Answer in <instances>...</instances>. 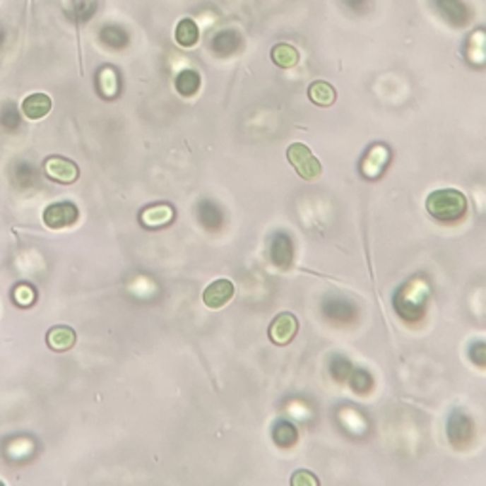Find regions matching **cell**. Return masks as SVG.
Here are the masks:
<instances>
[{
  "mask_svg": "<svg viewBox=\"0 0 486 486\" xmlns=\"http://www.w3.org/2000/svg\"><path fill=\"white\" fill-rule=\"evenodd\" d=\"M425 209L432 215L433 219L441 223H456L466 217L468 211V200L460 190L443 189L435 190L427 196L425 200Z\"/></svg>",
  "mask_w": 486,
  "mask_h": 486,
  "instance_id": "cell-1",
  "label": "cell"
},
{
  "mask_svg": "<svg viewBox=\"0 0 486 486\" xmlns=\"http://www.w3.org/2000/svg\"><path fill=\"white\" fill-rule=\"evenodd\" d=\"M427 306V289L420 281H408L395 292L393 308L405 321H420Z\"/></svg>",
  "mask_w": 486,
  "mask_h": 486,
  "instance_id": "cell-2",
  "label": "cell"
},
{
  "mask_svg": "<svg viewBox=\"0 0 486 486\" xmlns=\"http://www.w3.org/2000/svg\"><path fill=\"white\" fill-rule=\"evenodd\" d=\"M287 160L289 164L295 167L298 175L306 179V181H314L317 177L321 175V164L319 160L312 154V150L302 143H292L289 148H287Z\"/></svg>",
  "mask_w": 486,
  "mask_h": 486,
  "instance_id": "cell-3",
  "label": "cell"
},
{
  "mask_svg": "<svg viewBox=\"0 0 486 486\" xmlns=\"http://www.w3.org/2000/svg\"><path fill=\"white\" fill-rule=\"evenodd\" d=\"M446 435L454 449H468L475 439V424L463 410H454L450 414Z\"/></svg>",
  "mask_w": 486,
  "mask_h": 486,
  "instance_id": "cell-4",
  "label": "cell"
},
{
  "mask_svg": "<svg viewBox=\"0 0 486 486\" xmlns=\"http://www.w3.org/2000/svg\"><path fill=\"white\" fill-rule=\"evenodd\" d=\"M44 225L52 228V230H61L73 226L78 220V209L69 201H61V203H52L44 209Z\"/></svg>",
  "mask_w": 486,
  "mask_h": 486,
  "instance_id": "cell-5",
  "label": "cell"
},
{
  "mask_svg": "<svg viewBox=\"0 0 486 486\" xmlns=\"http://www.w3.org/2000/svg\"><path fill=\"white\" fill-rule=\"evenodd\" d=\"M323 314L328 321L333 323H350L357 317V308L352 300L340 297V295H331L323 304Z\"/></svg>",
  "mask_w": 486,
  "mask_h": 486,
  "instance_id": "cell-6",
  "label": "cell"
},
{
  "mask_svg": "<svg viewBox=\"0 0 486 486\" xmlns=\"http://www.w3.org/2000/svg\"><path fill=\"white\" fill-rule=\"evenodd\" d=\"M298 331V321L297 317L289 314V312H283V314H278L273 317L272 325H270V331H268V336L273 344L278 346H285L289 342L297 336Z\"/></svg>",
  "mask_w": 486,
  "mask_h": 486,
  "instance_id": "cell-7",
  "label": "cell"
},
{
  "mask_svg": "<svg viewBox=\"0 0 486 486\" xmlns=\"http://www.w3.org/2000/svg\"><path fill=\"white\" fill-rule=\"evenodd\" d=\"M44 171L46 175L55 182H63V184H71L78 179V165L67 158L61 156H52L44 162Z\"/></svg>",
  "mask_w": 486,
  "mask_h": 486,
  "instance_id": "cell-8",
  "label": "cell"
},
{
  "mask_svg": "<svg viewBox=\"0 0 486 486\" xmlns=\"http://www.w3.org/2000/svg\"><path fill=\"white\" fill-rule=\"evenodd\" d=\"M270 259L281 270H287V268L291 266L292 259H295V245H292V239L289 234L278 232L272 237V243H270Z\"/></svg>",
  "mask_w": 486,
  "mask_h": 486,
  "instance_id": "cell-9",
  "label": "cell"
},
{
  "mask_svg": "<svg viewBox=\"0 0 486 486\" xmlns=\"http://www.w3.org/2000/svg\"><path fill=\"white\" fill-rule=\"evenodd\" d=\"M234 283L230 280H217L203 291V304L211 310H219L223 306L230 302L234 297Z\"/></svg>",
  "mask_w": 486,
  "mask_h": 486,
  "instance_id": "cell-10",
  "label": "cell"
},
{
  "mask_svg": "<svg viewBox=\"0 0 486 486\" xmlns=\"http://www.w3.org/2000/svg\"><path fill=\"white\" fill-rule=\"evenodd\" d=\"M388 160L389 150L386 146H372L371 150H369V154H367V158H364L363 167H361L363 175L367 177V179H377L378 175H382V171L384 167H386V164H388Z\"/></svg>",
  "mask_w": 486,
  "mask_h": 486,
  "instance_id": "cell-11",
  "label": "cell"
},
{
  "mask_svg": "<svg viewBox=\"0 0 486 486\" xmlns=\"http://www.w3.org/2000/svg\"><path fill=\"white\" fill-rule=\"evenodd\" d=\"M46 340L54 352H69L76 344V333L67 325H57L49 328Z\"/></svg>",
  "mask_w": 486,
  "mask_h": 486,
  "instance_id": "cell-12",
  "label": "cell"
},
{
  "mask_svg": "<svg viewBox=\"0 0 486 486\" xmlns=\"http://www.w3.org/2000/svg\"><path fill=\"white\" fill-rule=\"evenodd\" d=\"M173 217H175V213H173L171 206L158 203V206L146 207L145 211L141 213V223L146 228H160V226L170 225Z\"/></svg>",
  "mask_w": 486,
  "mask_h": 486,
  "instance_id": "cell-13",
  "label": "cell"
},
{
  "mask_svg": "<svg viewBox=\"0 0 486 486\" xmlns=\"http://www.w3.org/2000/svg\"><path fill=\"white\" fill-rule=\"evenodd\" d=\"M21 109H23V114L27 116L29 120H40V118L49 114V110H52V99H49L46 93H32L29 97H25Z\"/></svg>",
  "mask_w": 486,
  "mask_h": 486,
  "instance_id": "cell-14",
  "label": "cell"
},
{
  "mask_svg": "<svg viewBox=\"0 0 486 486\" xmlns=\"http://www.w3.org/2000/svg\"><path fill=\"white\" fill-rule=\"evenodd\" d=\"M198 219L207 230H219L223 226V211L217 203L209 200H201L198 203Z\"/></svg>",
  "mask_w": 486,
  "mask_h": 486,
  "instance_id": "cell-15",
  "label": "cell"
},
{
  "mask_svg": "<svg viewBox=\"0 0 486 486\" xmlns=\"http://www.w3.org/2000/svg\"><path fill=\"white\" fill-rule=\"evenodd\" d=\"M308 97L314 105L317 107H331L336 101V91L328 82L325 80H316L312 82L310 88H308Z\"/></svg>",
  "mask_w": 486,
  "mask_h": 486,
  "instance_id": "cell-16",
  "label": "cell"
},
{
  "mask_svg": "<svg viewBox=\"0 0 486 486\" xmlns=\"http://www.w3.org/2000/svg\"><path fill=\"white\" fill-rule=\"evenodd\" d=\"M175 40L179 46H182V48H192V46H196V42L200 40V29H198V25H196L192 19H182V21H179L175 30Z\"/></svg>",
  "mask_w": 486,
  "mask_h": 486,
  "instance_id": "cell-17",
  "label": "cell"
},
{
  "mask_svg": "<svg viewBox=\"0 0 486 486\" xmlns=\"http://www.w3.org/2000/svg\"><path fill=\"white\" fill-rule=\"evenodd\" d=\"M272 439L275 441L278 446H281V449H289L292 444H297L298 441L297 427H295L291 422H287V420H280L278 424L273 425Z\"/></svg>",
  "mask_w": 486,
  "mask_h": 486,
  "instance_id": "cell-18",
  "label": "cell"
},
{
  "mask_svg": "<svg viewBox=\"0 0 486 486\" xmlns=\"http://www.w3.org/2000/svg\"><path fill=\"white\" fill-rule=\"evenodd\" d=\"M272 61L281 69H291L298 63V52L295 46L287 42L275 44L272 48V54H270Z\"/></svg>",
  "mask_w": 486,
  "mask_h": 486,
  "instance_id": "cell-19",
  "label": "cell"
},
{
  "mask_svg": "<svg viewBox=\"0 0 486 486\" xmlns=\"http://www.w3.org/2000/svg\"><path fill=\"white\" fill-rule=\"evenodd\" d=\"M175 88L177 91L189 97V95H194L196 91L200 90V74L196 71H182L175 80Z\"/></svg>",
  "mask_w": 486,
  "mask_h": 486,
  "instance_id": "cell-20",
  "label": "cell"
},
{
  "mask_svg": "<svg viewBox=\"0 0 486 486\" xmlns=\"http://www.w3.org/2000/svg\"><path fill=\"white\" fill-rule=\"evenodd\" d=\"M350 378H352L350 384H352V389L355 391V393H359V395L371 393L372 386H374V380H372V377L369 374V372L363 371V369H357V371H352Z\"/></svg>",
  "mask_w": 486,
  "mask_h": 486,
  "instance_id": "cell-21",
  "label": "cell"
},
{
  "mask_svg": "<svg viewBox=\"0 0 486 486\" xmlns=\"http://www.w3.org/2000/svg\"><path fill=\"white\" fill-rule=\"evenodd\" d=\"M352 363L348 361L346 357H342V355H334L333 359H331V364H328V372H331V377L336 380V382H344L350 374H352Z\"/></svg>",
  "mask_w": 486,
  "mask_h": 486,
  "instance_id": "cell-22",
  "label": "cell"
},
{
  "mask_svg": "<svg viewBox=\"0 0 486 486\" xmlns=\"http://www.w3.org/2000/svg\"><path fill=\"white\" fill-rule=\"evenodd\" d=\"M16 182L21 184V186H32L37 182V175H35V170L30 165H21V167H16Z\"/></svg>",
  "mask_w": 486,
  "mask_h": 486,
  "instance_id": "cell-23",
  "label": "cell"
},
{
  "mask_svg": "<svg viewBox=\"0 0 486 486\" xmlns=\"http://www.w3.org/2000/svg\"><path fill=\"white\" fill-rule=\"evenodd\" d=\"M469 359L479 367H486V342H475L469 348Z\"/></svg>",
  "mask_w": 486,
  "mask_h": 486,
  "instance_id": "cell-24",
  "label": "cell"
},
{
  "mask_svg": "<svg viewBox=\"0 0 486 486\" xmlns=\"http://www.w3.org/2000/svg\"><path fill=\"white\" fill-rule=\"evenodd\" d=\"M291 485L295 486H310V485H319V480L314 477L312 473H308L306 469H300V471H297V473L292 475L291 479Z\"/></svg>",
  "mask_w": 486,
  "mask_h": 486,
  "instance_id": "cell-25",
  "label": "cell"
},
{
  "mask_svg": "<svg viewBox=\"0 0 486 486\" xmlns=\"http://www.w3.org/2000/svg\"><path fill=\"white\" fill-rule=\"evenodd\" d=\"M13 298H16V300H18L21 306H29V304L32 302V298H35V292H32V289H30V287L21 285V287H18V289H16V292H13Z\"/></svg>",
  "mask_w": 486,
  "mask_h": 486,
  "instance_id": "cell-26",
  "label": "cell"
},
{
  "mask_svg": "<svg viewBox=\"0 0 486 486\" xmlns=\"http://www.w3.org/2000/svg\"><path fill=\"white\" fill-rule=\"evenodd\" d=\"M2 124L6 126V128H18V124H19V116H18V112L16 110H6L4 114H2Z\"/></svg>",
  "mask_w": 486,
  "mask_h": 486,
  "instance_id": "cell-27",
  "label": "cell"
}]
</instances>
